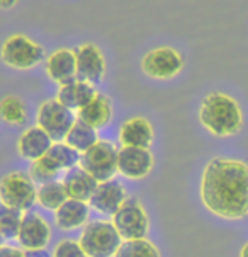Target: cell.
Here are the masks:
<instances>
[{
  "mask_svg": "<svg viewBox=\"0 0 248 257\" xmlns=\"http://www.w3.org/2000/svg\"><path fill=\"white\" fill-rule=\"evenodd\" d=\"M201 201L219 218L248 216V164L224 157L212 159L202 172Z\"/></svg>",
  "mask_w": 248,
  "mask_h": 257,
  "instance_id": "cell-1",
  "label": "cell"
},
{
  "mask_svg": "<svg viewBox=\"0 0 248 257\" xmlns=\"http://www.w3.org/2000/svg\"><path fill=\"white\" fill-rule=\"evenodd\" d=\"M199 121L214 137H233L243 128V112L238 101L231 95L211 92L201 102Z\"/></svg>",
  "mask_w": 248,
  "mask_h": 257,
  "instance_id": "cell-2",
  "label": "cell"
},
{
  "mask_svg": "<svg viewBox=\"0 0 248 257\" xmlns=\"http://www.w3.org/2000/svg\"><path fill=\"white\" fill-rule=\"evenodd\" d=\"M90 204L87 201L68 198L58 210L55 211V223L60 230L72 232V230L84 228L89 223Z\"/></svg>",
  "mask_w": 248,
  "mask_h": 257,
  "instance_id": "cell-16",
  "label": "cell"
},
{
  "mask_svg": "<svg viewBox=\"0 0 248 257\" xmlns=\"http://www.w3.org/2000/svg\"><path fill=\"white\" fill-rule=\"evenodd\" d=\"M0 257H26V250L11 245H2L0 247Z\"/></svg>",
  "mask_w": 248,
  "mask_h": 257,
  "instance_id": "cell-29",
  "label": "cell"
},
{
  "mask_svg": "<svg viewBox=\"0 0 248 257\" xmlns=\"http://www.w3.org/2000/svg\"><path fill=\"white\" fill-rule=\"evenodd\" d=\"M117 148L114 143L99 140L80 155V165L99 182L114 179L117 174Z\"/></svg>",
  "mask_w": 248,
  "mask_h": 257,
  "instance_id": "cell-8",
  "label": "cell"
},
{
  "mask_svg": "<svg viewBox=\"0 0 248 257\" xmlns=\"http://www.w3.org/2000/svg\"><path fill=\"white\" fill-rule=\"evenodd\" d=\"M58 174L60 172H56L51 167H48L41 159L31 162V167H29V176H31V179L36 182V184H46V182L56 181Z\"/></svg>",
  "mask_w": 248,
  "mask_h": 257,
  "instance_id": "cell-27",
  "label": "cell"
},
{
  "mask_svg": "<svg viewBox=\"0 0 248 257\" xmlns=\"http://www.w3.org/2000/svg\"><path fill=\"white\" fill-rule=\"evenodd\" d=\"M184 68V58L175 48L160 46L148 51L141 60V70L151 78L167 80L178 75Z\"/></svg>",
  "mask_w": 248,
  "mask_h": 257,
  "instance_id": "cell-9",
  "label": "cell"
},
{
  "mask_svg": "<svg viewBox=\"0 0 248 257\" xmlns=\"http://www.w3.org/2000/svg\"><path fill=\"white\" fill-rule=\"evenodd\" d=\"M36 121L39 128L45 130L53 142H65L68 132L75 124L77 114L63 106L58 99H50L39 106Z\"/></svg>",
  "mask_w": 248,
  "mask_h": 257,
  "instance_id": "cell-7",
  "label": "cell"
},
{
  "mask_svg": "<svg viewBox=\"0 0 248 257\" xmlns=\"http://www.w3.org/2000/svg\"><path fill=\"white\" fill-rule=\"evenodd\" d=\"M97 142H99L97 130L89 124H85L84 121H80V119L75 121V124L72 126V130L68 132L67 138H65V143L70 145L72 148H75V150L80 152V154L87 152Z\"/></svg>",
  "mask_w": 248,
  "mask_h": 257,
  "instance_id": "cell-22",
  "label": "cell"
},
{
  "mask_svg": "<svg viewBox=\"0 0 248 257\" xmlns=\"http://www.w3.org/2000/svg\"><path fill=\"white\" fill-rule=\"evenodd\" d=\"M46 73L53 82L65 85L77 80V58L75 51L68 48H60L46 60Z\"/></svg>",
  "mask_w": 248,
  "mask_h": 257,
  "instance_id": "cell-14",
  "label": "cell"
},
{
  "mask_svg": "<svg viewBox=\"0 0 248 257\" xmlns=\"http://www.w3.org/2000/svg\"><path fill=\"white\" fill-rule=\"evenodd\" d=\"M67 199H68V196L65 193L62 181L46 182V184L39 186V189H38V203L50 211H56Z\"/></svg>",
  "mask_w": 248,
  "mask_h": 257,
  "instance_id": "cell-23",
  "label": "cell"
},
{
  "mask_svg": "<svg viewBox=\"0 0 248 257\" xmlns=\"http://www.w3.org/2000/svg\"><path fill=\"white\" fill-rule=\"evenodd\" d=\"M77 119L84 121L85 124L92 126L95 130H101L112 121V102L107 95L97 92L85 104L84 107L77 111Z\"/></svg>",
  "mask_w": 248,
  "mask_h": 257,
  "instance_id": "cell-19",
  "label": "cell"
},
{
  "mask_svg": "<svg viewBox=\"0 0 248 257\" xmlns=\"http://www.w3.org/2000/svg\"><path fill=\"white\" fill-rule=\"evenodd\" d=\"M153 126L143 116L129 117L119 128V142L123 143V147L150 148V145L153 143Z\"/></svg>",
  "mask_w": 248,
  "mask_h": 257,
  "instance_id": "cell-17",
  "label": "cell"
},
{
  "mask_svg": "<svg viewBox=\"0 0 248 257\" xmlns=\"http://www.w3.org/2000/svg\"><path fill=\"white\" fill-rule=\"evenodd\" d=\"M240 257H248V242L245 243V245L241 247V250H240Z\"/></svg>",
  "mask_w": 248,
  "mask_h": 257,
  "instance_id": "cell-31",
  "label": "cell"
},
{
  "mask_svg": "<svg viewBox=\"0 0 248 257\" xmlns=\"http://www.w3.org/2000/svg\"><path fill=\"white\" fill-rule=\"evenodd\" d=\"M126 199H128V193H126L124 186L114 179H109L99 182L97 189L94 191L92 198L89 199V204L101 215L112 216Z\"/></svg>",
  "mask_w": 248,
  "mask_h": 257,
  "instance_id": "cell-13",
  "label": "cell"
},
{
  "mask_svg": "<svg viewBox=\"0 0 248 257\" xmlns=\"http://www.w3.org/2000/svg\"><path fill=\"white\" fill-rule=\"evenodd\" d=\"M23 216V211L16 210L12 206H7V204L0 201V232H2L6 240L7 238H17Z\"/></svg>",
  "mask_w": 248,
  "mask_h": 257,
  "instance_id": "cell-26",
  "label": "cell"
},
{
  "mask_svg": "<svg viewBox=\"0 0 248 257\" xmlns=\"http://www.w3.org/2000/svg\"><path fill=\"white\" fill-rule=\"evenodd\" d=\"M155 165L150 148L123 147L117 152V172L128 179H145Z\"/></svg>",
  "mask_w": 248,
  "mask_h": 257,
  "instance_id": "cell-11",
  "label": "cell"
},
{
  "mask_svg": "<svg viewBox=\"0 0 248 257\" xmlns=\"http://www.w3.org/2000/svg\"><path fill=\"white\" fill-rule=\"evenodd\" d=\"M97 94V90L94 89V84H89V82H84V80H73V82H68L65 85H60V90H58V99L63 106H67L68 109L72 111H78L80 107H84L94 95Z\"/></svg>",
  "mask_w": 248,
  "mask_h": 257,
  "instance_id": "cell-20",
  "label": "cell"
},
{
  "mask_svg": "<svg viewBox=\"0 0 248 257\" xmlns=\"http://www.w3.org/2000/svg\"><path fill=\"white\" fill-rule=\"evenodd\" d=\"M78 242L87 257H114L123 238L112 221L94 220L84 226Z\"/></svg>",
  "mask_w": 248,
  "mask_h": 257,
  "instance_id": "cell-3",
  "label": "cell"
},
{
  "mask_svg": "<svg viewBox=\"0 0 248 257\" xmlns=\"http://www.w3.org/2000/svg\"><path fill=\"white\" fill-rule=\"evenodd\" d=\"M17 4V0H0V9H11Z\"/></svg>",
  "mask_w": 248,
  "mask_h": 257,
  "instance_id": "cell-30",
  "label": "cell"
},
{
  "mask_svg": "<svg viewBox=\"0 0 248 257\" xmlns=\"http://www.w3.org/2000/svg\"><path fill=\"white\" fill-rule=\"evenodd\" d=\"M80 152H77L75 148L67 145L65 142H55L53 147L46 152L45 157H41V160L48 167H51L56 172L68 171V169L75 167L80 162Z\"/></svg>",
  "mask_w": 248,
  "mask_h": 257,
  "instance_id": "cell-21",
  "label": "cell"
},
{
  "mask_svg": "<svg viewBox=\"0 0 248 257\" xmlns=\"http://www.w3.org/2000/svg\"><path fill=\"white\" fill-rule=\"evenodd\" d=\"M53 257H87V254L82 249L80 242L72 240V238H65V240L58 242L55 247Z\"/></svg>",
  "mask_w": 248,
  "mask_h": 257,
  "instance_id": "cell-28",
  "label": "cell"
},
{
  "mask_svg": "<svg viewBox=\"0 0 248 257\" xmlns=\"http://www.w3.org/2000/svg\"><path fill=\"white\" fill-rule=\"evenodd\" d=\"M77 58V78L78 80L89 82V84H97L102 80L106 73V60H104L102 51L94 43H85V45L77 46L75 50Z\"/></svg>",
  "mask_w": 248,
  "mask_h": 257,
  "instance_id": "cell-12",
  "label": "cell"
},
{
  "mask_svg": "<svg viewBox=\"0 0 248 257\" xmlns=\"http://www.w3.org/2000/svg\"><path fill=\"white\" fill-rule=\"evenodd\" d=\"M112 225L123 240H136L146 238L150 230V220L143 204L136 198H129L121 204V208L111 216Z\"/></svg>",
  "mask_w": 248,
  "mask_h": 257,
  "instance_id": "cell-6",
  "label": "cell"
},
{
  "mask_svg": "<svg viewBox=\"0 0 248 257\" xmlns=\"http://www.w3.org/2000/svg\"><path fill=\"white\" fill-rule=\"evenodd\" d=\"M53 140L45 130L39 126H31L21 135L17 140V152L23 159L34 162L46 155V152L53 147Z\"/></svg>",
  "mask_w": 248,
  "mask_h": 257,
  "instance_id": "cell-18",
  "label": "cell"
},
{
  "mask_svg": "<svg viewBox=\"0 0 248 257\" xmlns=\"http://www.w3.org/2000/svg\"><path fill=\"white\" fill-rule=\"evenodd\" d=\"M62 184L65 187V193H67L68 198L89 203L94 191L97 189L99 181L94 179L82 165H75V167L67 171L65 177L62 179Z\"/></svg>",
  "mask_w": 248,
  "mask_h": 257,
  "instance_id": "cell-15",
  "label": "cell"
},
{
  "mask_svg": "<svg viewBox=\"0 0 248 257\" xmlns=\"http://www.w3.org/2000/svg\"><path fill=\"white\" fill-rule=\"evenodd\" d=\"M51 240V226L39 213L26 211L17 233V242L24 250H43Z\"/></svg>",
  "mask_w": 248,
  "mask_h": 257,
  "instance_id": "cell-10",
  "label": "cell"
},
{
  "mask_svg": "<svg viewBox=\"0 0 248 257\" xmlns=\"http://www.w3.org/2000/svg\"><path fill=\"white\" fill-rule=\"evenodd\" d=\"M114 257H160V250L148 238H136L121 242Z\"/></svg>",
  "mask_w": 248,
  "mask_h": 257,
  "instance_id": "cell-25",
  "label": "cell"
},
{
  "mask_svg": "<svg viewBox=\"0 0 248 257\" xmlns=\"http://www.w3.org/2000/svg\"><path fill=\"white\" fill-rule=\"evenodd\" d=\"M2 62L17 70H28L45 60V48L24 34H12L0 48Z\"/></svg>",
  "mask_w": 248,
  "mask_h": 257,
  "instance_id": "cell-4",
  "label": "cell"
},
{
  "mask_svg": "<svg viewBox=\"0 0 248 257\" xmlns=\"http://www.w3.org/2000/svg\"><path fill=\"white\" fill-rule=\"evenodd\" d=\"M0 119L7 124L21 126L28 121V107L16 95H7L0 101Z\"/></svg>",
  "mask_w": 248,
  "mask_h": 257,
  "instance_id": "cell-24",
  "label": "cell"
},
{
  "mask_svg": "<svg viewBox=\"0 0 248 257\" xmlns=\"http://www.w3.org/2000/svg\"><path fill=\"white\" fill-rule=\"evenodd\" d=\"M4 240H6V238H4V235H2V232H0V247L4 245Z\"/></svg>",
  "mask_w": 248,
  "mask_h": 257,
  "instance_id": "cell-32",
  "label": "cell"
},
{
  "mask_svg": "<svg viewBox=\"0 0 248 257\" xmlns=\"http://www.w3.org/2000/svg\"><path fill=\"white\" fill-rule=\"evenodd\" d=\"M0 201L19 211H28L38 203V187L26 172H11L0 179Z\"/></svg>",
  "mask_w": 248,
  "mask_h": 257,
  "instance_id": "cell-5",
  "label": "cell"
}]
</instances>
